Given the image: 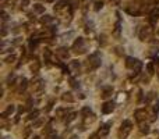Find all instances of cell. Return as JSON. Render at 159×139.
I'll return each instance as SVG.
<instances>
[{
	"instance_id": "31",
	"label": "cell",
	"mask_w": 159,
	"mask_h": 139,
	"mask_svg": "<svg viewBox=\"0 0 159 139\" xmlns=\"http://www.w3.org/2000/svg\"><path fill=\"white\" fill-rule=\"evenodd\" d=\"M53 131H52V122H49L48 125L45 126V129H43V133H46V135H49V133H52Z\"/></svg>"
},
{
	"instance_id": "4",
	"label": "cell",
	"mask_w": 159,
	"mask_h": 139,
	"mask_svg": "<svg viewBox=\"0 0 159 139\" xmlns=\"http://www.w3.org/2000/svg\"><path fill=\"white\" fill-rule=\"evenodd\" d=\"M153 36V29L152 26L149 25H142L140 26V31H138V38L141 42H149Z\"/></svg>"
},
{
	"instance_id": "43",
	"label": "cell",
	"mask_w": 159,
	"mask_h": 139,
	"mask_svg": "<svg viewBox=\"0 0 159 139\" xmlns=\"http://www.w3.org/2000/svg\"><path fill=\"white\" fill-rule=\"evenodd\" d=\"M158 78H159V74H158Z\"/></svg>"
},
{
	"instance_id": "17",
	"label": "cell",
	"mask_w": 159,
	"mask_h": 139,
	"mask_svg": "<svg viewBox=\"0 0 159 139\" xmlns=\"http://www.w3.org/2000/svg\"><path fill=\"white\" fill-rule=\"evenodd\" d=\"M140 133L141 135H148V133H149V125L145 124V121H144V122H140Z\"/></svg>"
},
{
	"instance_id": "25",
	"label": "cell",
	"mask_w": 159,
	"mask_h": 139,
	"mask_svg": "<svg viewBox=\"0 0 159 139\" xmlns=\"http://www.w3.org/2000/svg\"><path fill=\"white\" fill-rule=\"evenodd\" d=\"M66 4H67V0H60L59 3H56V6H55V11H60L62 8H64Z\"/></svg>"
},
{
	"instance_id": "1",
	"label": "cell",
	"mask_w": 159,
	"mask_h": 139,
	"mask_svg": "<svg viewBox=\"0 0 159 139\" xmlns=\"http://www.w3.org/2000/svg\"><path fill=\"white\" fill-rule=\"evenodd\" d=\"M101 54L95 51V53H92V54H89L88 60H87V70L88 71H95L101 67Z\"/></svg>"
},
{
	"instance_id": "20",
	"label": "cell",
	"mask_w": 159,
	"mask_h": 139,
	"mask_svg": "<svg viewBox=\"0 0 159 139\" xmlns=\"http://www.w3.org/2000/svg\"><path fill=\"white\" fill-rule=\"evenodd\" d=\"M41 22L45 24V25H48V24H53V22H55V18L50 17V15H43V17L41 18Z\"/></svg>"
},
{
	"instance_id": "34",
	"label": "cell",
	"mask_w": 159,
	"mask_h": 139,
	"mask_svg": "<svg viewBox=\"0 0 159 139\" xmlns=\"http://www.w3.org/2000/svg\"><path fill=\"white\" fill-rule=\"evenodd\" d=\"M70 85H71V88H76V89L80 88V85L77 83V81L74 79V78H70Z\"/></svg>"
},
{
	"instance_id": "36",
	"label": "cell",
	"mask_w": 159,
	"mask_h": 139,
	"mask_svg": "<svg viewBox=\"0 0 159 139\" xmlns=\"http://www.w3.org/2000/svg\"><path fill=\"white\" fill-rule=\"evenodd\" d=\"M14 60H15V54H10L8 57H6V63H14Z\"/></svg>"
},
{
	"instance_id": "12",
	"label": "cell",
	"mask_w": 159,
	"mask_h": 139,
	"mask_svg": "<svg viewBox=\"0 0 159 139\" xmlns=\"http://www.w3.org/2000/svg\"><path fill=\"white\" fill-rule=\"evenodd\" d=\"M56 54H57L60 58L67 60V58L70 57V51H69V49H66V47H59L57 50H56Z\"/></svg>"
},
{
	"instance_id": "42",
	"label": "cell",
	"mask_w": 159,
	"mask_h": 139,
	"mask_svg": "<svg viewBox=\"0 0 159 139\" xmlns=\"http://www.w3.org/2000/svg\"><path fill=\"white\" fill-rule=\"evenodd\" d=\"M46 1H55V0H46Z\"/></svg>"
},
{
	"instance_id": "5",
	"label": "cell",
	"mask_w": 159,
	"mask_h": 139,
	"mask_svg": "<svg viewBox=\"0 0 159 139\" xmlns=\"http://www.w3.org/2000/svg\"><path fill=\"white\" fill-rule=\"evenodd\" d=\"M71 50H73V53H76V54H84L85 50H87V46H85V40H84V38H77L76 42H74L73 46H71Z\"/></svg>"
},
{
	"instance_id": "10",
	"label": "cell",
	"mask_w": 159,
	"mask_h": 139,
	"mask_svg": "<svg viewBox=\"0 0 159 139\" xmlns=\"http://www.w3.org/2000/svg\"><path fill=\"white\" fill-rule=\"evenodd\" d=\"M15 86H17V92H18V93H22V92L27 89V86H28V79L24 78V76H22V78H20Z\"/></svg>"
},
{
	"instance_id": "32",
	"label": "cell",
	"mask_w": 159,
	"mask_h": 139,
	"mask_svg": "<svg viewBox=\"0 0 159 139\" xmlns=\"http://www.w3.org/2000/svg\"><path fill=\"white\" fill-rule=\"evenodd\" d=\"M149 56H156V54H158L159 53V49H158V46H156V47H151V49H149Z\"/></svg>"
},
{
	"instance_id": "22",
	"label": "cell",
	"mask_w": 159,
	"mask_h": 139,
	"mask_svg": "<svg viewBox=\"0 0 159 139\" xmlns=\"http://www.w3.org/2000/svg\"><path fill=\"white\" fill-rule=\"evenodd\" d=\"M29 68H31V71L34 72V74H36V72L39 71V68H41V63H39L38 60H35V61L29 65Z\"/></svg>"
},
{
	"instance_id": "2",
	"label": "cell",
	"mask_w": 159,
	"mask_h": 139,
	"mask_svg": "<svg viewBox=\"0 0 159 139\" xmlns=\"http://www.w3.org/2000/svg\"><path fill=\"white\" fill-rule=\"evenodd\" d=\"M124 64H126V67L128 70L134 71L135 74H140V71L142 70V63H141L138 58H135V57H126Z\"/></svg>"
},
{
	"instance_id": "40",
	"label": "cell",
	"mask_w": 159,
	"mask_h": 139,
	"mask_svg": "<svg viewBox=\"0 0 159 139\" xmlns=\"http://www.w3.org/2000/svg\"><path fill=\"white\" fill-rule=\"evenodd\" d=\"M70 139H78V136H76V135H73V136H71Z\"/></svg>"
},
{
	"instance_id": "28",
	"label": "cell",
	"mask_w": 159,
	"mask_h": 139,
	"mask_svg": "<svg viewBox=\"0 0 159 139\" xmlns=\"http://www.w3.org/2000/svg\"><path fill=\"white\" fill-rule=\"evenodd\" d=\"M38 115H39V111L38 110H35V111H32V113L28 115V120H36Z\"/></svg>"
},
{
	"instance_id": "24",
	"label": "cell",
	"mask_w": 159,
	"mask_h": 139,
	"mask_svg": "<svg viewBox=\"0 0 159 139\" xmlns=\"http://www.w3.org/2000/svg\"><path fill=\"white\" fill-rule=\"evenodd\" d=\"M67 114H69V110H67V108H57V110H56V115L60 117V118H64Z\"/></svg>"
},
{
	"instance_id": "21",
	"label": "cell",
	"mask_w": 159,
	"mask_h": 139,
	"mask_svg": "<svg viewBox=\"0 0 159 139\" xmlns=\"http://www.w3.org/2000/svg\"><path fill=\"white\" fill-rule=\"evenodd\" d=\"M77 117V113H74V111H71V113H69L66 117H64V122L66 124H69V122H71V121H74Z\"/></svg>"
},
{
	"instance_id": "14",
	"label": "cell",
	"mask_w": 159,
	"mask_h": 139,
	"mask_svg": "<svg viewBox=\"0 0 159 139\" xmlns=\"http://www.w3.org/2000/svg\"><path fill=\"white\" fill-rule=\"evenodd\" d=\"M70 68L73 70V72H74V74H80V70H81V64L78 63L77 60H73V61H70Z\"/></svg>"
},
{
	"instance_id": "7",
	"label": "cell",
	"mask_w": 159,
	"mask_h": 139,
	"mask_svg": "<svg viewBox=\"0 0 159 139\" xmlns=\"http://www.w3.org/2000/svg\"><path fill=\"white\" fill-rule=\"evenodd\" d=\"M146 117H148V111H146L145 108H138L134 113V118L138 121V122H144L146 120Z\"/></svg>"
},
{
	"instance_id": "6",
	"label": "cell",
	"mask_w": 159,
	"mask_h": 139,
	"mask_svg": "<svg viewBox=\"0 0 159 139\" xmlns=\"http://www.w3.org/2000/svg\"><path fill=\"white\" fill-rule=\"evenodd\" d=\"M31 88L35 93H42L45 90V82L42 78H35L31 83Z\"/></svg>"
},
{
	"instance_id": "39",
	"label": "cell",
	"mask_w": 159,
	"mask_h": 139,
	"mask_svg": "<svg viewBox=\"0 0 159 139\" xmlns=\"http://www.w3.org/2000/svg\"><path fill=\"white\" fill-rule=\"evenodd\" d=\"M112 1H113V3H115V4H117V3H119V1H120V0H112Z\"/></svg>"
},
{
	"instance_id": "35",
	"label": "cell",
	"mask_w": 159,
	"mask_h": 139,
	"mask_svg": "<svg viewBox=\"0 0 159 139\" xmlns=\"http://www.w3.org/2000/svg\"><path fill=\"white\" fill-rule=\"evenodd\" d=\"M102 7H103V3H102V1H95V7H94L95 11H99Z\"/></svg>"
},
{
	"instance_id": "29",
	"label": "cell",
	"mask_w": 159,
	"mask_h": 139,
	"mask_svg": "<svg viewBox=\"0 0 159 139\" xmlns=\"http://www.w3.org/2000/svg\"><path fill=\"white\" fill-rule=\"evenodd\" d=\"M146 70H148V74H149V75H152V74H155L153 63H149V64H148V65H146Z\"/></svg>"
},
{
	"instance_id": "19",
	"label": "cell",
	"mask_w": 159,
	"mask_h": 139,
	"mask_svg": "<svg viewBox=\"0 0 159 139\" xmlns=\"http://www.w3.org/2000/svg\"><path fill=\"white\" fill-rule=\"evenodd\" d=\"M81 115H83L84 118H88V117H92L94 113H92V110L89 107H84L83 110H81Z\"/></svg>"
},
{
	"instance_id": "38",
	"label": "cell",
	"mask_w": 159,
	"mask_h": 139,
	"mask_svg": "<svg viewBox=\"0 0 159 139\" xmlns=\"http://www.w3.org/2000/svg\"><path fill=\"white\" fill-rule=\"evenodd\" d=\"M46 139H60V138H59V136L55 132H52V133H49V135H48V138H46Z\"/></svg>"
},
{
	"instance_id": "9",
	"label": "cell",
	"mask_w": 159,
	"mask_h": 139,
	"mask_svg": "<svg viewBox=\"0 0 159 139\" xmlns=\"http://www.w3.org/2000/svg\"><path fill=\"white\" fill-rule=\"evenodd\" d=\"M110 126H112V121H108V122H105V124H102L101 128H99V135H101V138H105L106 135L109 133L110 131Z\"/></svg>"
},
{
	"instance_id": "23",
	"label": "cell",
	"mask_w": 159,
	"mask_h": 139,
	"mask_svg": "<svg viewBox=\"0 0 159 139\" xmlns=\"http://www.w3.org/2000/svg\"><path fill=\"white\" fill-rule=\"evenodd\" d=\"M34 13H36V14H43V13H45V6L39 4V3L34 4Z\"/></svg>"
},
{
	"instance_id": "33",
	"label": "cell",
	"mask_w": 159,
	"mask_h": 139,
	"mask_svg": "<svg viewBox=\"0 0 159 139\" xmlns=\"http://www.w3.org/2000/svg\"><path fill=\"white\" fill-rule=\"evenodd\" d=\"M152 113L155 114V115H156V114L159 113V100L156 101L155 104H153V107H152Z\"/></svg>"
},
{
	"instance_id": "26",
	"label": "cell",
	"mask_w": 159,
	"mask_h": 139,
	"mask_svg": "<svg viewBox=\"0 0 159 139\" xmlns=\"http://www.w3.org/2000/svg\"><path fill=\"white\" fill-rule=\"evenodd\" d=\"M92 31H94V22H92V21H88V22L85 24V32H87V33H91Z\"/></svg>"
},
{
	"instance_id": "15",
	"label": "cell",
	"mask_w": 159,
	"mask_h": 139,
	"mask_svg": "<svg viewBox=\"0 0 159 139\" xmlns=\"http://www.w3.org/2000/svg\"><path fill=\"white\" fill-rule=\"evenodd\" d=\"M112 93H113V88L112 86H106V88L102 89V97L103 99H108V97H110L112 96Z\"/></svg>"
},
{
	"instance_id": "44",
	"label": "cell",
	"mask_w": 159,
	"mask_h": 139,
	"mask_svg": "<svg viewBox=\"0 0 159 139\" xmlns=\"http://www.w3.org/2000/svg\"><path fill=\"white\" fill-rule=\"evenodd\" d=\"M158 65H159V61H158Z\"/></svg>"
},
{
	"instance_id": "18",
	"label": "cell",
	"mask_w": 159,
	"mask_h": 139,
	"mask_svg": "<svg viewBox=\"0 0 159 139\" xmlns=\"http://www.w3.org/2000/svg\"><path fill=\"white\" fill-rule=\"evenodd\" d=\"M43 58H45V63L48 64V65H50V61H52V51L49 50V49H45Z\"/></svg>"
},
{
	"instance_id": "45",
	"label": "cell",
	"mask_w": 159,
	"mask_h": 139,
	"mask_svg": "<svg viewBox=\"0 0 159 139\" xmlns=\"http://www.w3.org/2000/svg\"><path fill=\"white\" fill-rule=\"evenodd\" d=\"M158 33H159V31H158Z\"/></svg>"
},
{
	"instance_id": "27",
	"label": "cell",
	"mask_w": 159,
	"mask_h": 139,
	"mask_svg": "<svg viewBox=\"0 0 159 139\" xmlns=\"http://www.w3.org/2000/svg\"><path fill=\"white\" fill-rule=\"evenodd\" d=\"M153 99H155V92H149L145 97V103H151Z\"/></svg>"
},
{
	"instance_id": "16",
	"label": "cell",
	"mask_w": 159,
	"mask_h": 139,
	"mask_svg": "<svg viewBox=\"0 0 159 139\" xmlns=\"http://www.w3.org/2000/svg\"><path fill=\"white\" fill-rule=\"evenodd\" d=\"M62 100L67 101V103H73L74 101V96H73L71 92H64L63 95H62Z\"/></svg>"
},
{
	"instance_id": "11",
	"label": "cell",
	"mask_w": 159,
	"mask_h": 139,
	"mask_svg": "<svg viewBox=\"0 0 159 139\" xmlns=\"http://www.w3.org/2000/svg\"><path fill=\"white\" fill-rule=\"evenodd\" d=\"M158 19H159V6L156 8H153L152 11L149 13V22H151V25H155Z\"/></svg>"
},
{
	"instance_id": "30",
	"label": "cell",
	"mask_w": 159,
	"mask_h": 139,
	"mask_svg": "<svg viewBox=\"0 0 159 139\" xmlns=\"http://www.w3.org/2000/svg\"><path fill=\"white\" fill-rule=\"evenodd\" d=\"M42 125H43V120L41 118V120H36L34 124H32V128H41Z\"/></svg>"
},
{
	"instance_id": "41",
	"label": "cell",
	"mask_w": 159,
	"mask_h": 139,
	"mask_svg": "<svg viewBox=\"0 0 159 139\" xmlns=\"http://www.w3.org/2000/svg\"><path fill=\"white\" fill-rule=\"evenodd\" d=\"M32 139H41V136H38V135H36V136H34Z\"/></svg>"
},
{
	"instance_id": "8",
	"label": "cell",
	"mask_w": 159,
	"mask_h": 139,
	"mask_svg": "<svg viewBox=\"0 0 159 139\" xmlns=\"http://www.w3.org/2000/svg\"><path fill=\"white\" fill-rule=\"evenodd\" d=\"M102 113L103 114H110L113 110H115V101H112V100H108V101H105L103 104H102Z\"/></svg>"
},
{
	"instance_id": "3",
	"label": "cell",
	"mask_w": 159,
	"mask_h": 139,
	"mask_svg": "<svg viewBox=\"0 0 159 139\" xmlns=\"http://www.w3.org/2000/svg\"><path fill=\"white\" fill-rule=\"evenodd\" d=\"M131 129H133V122L130 120H124L121 122L120 128H119V132H117L119 139H127V136L131 132Z\"/></svg>"
},
{
	"instance_id": "37",
	"label": "cell",
	"mask_w": 159,
	"mask_h": 139,
	"mask_svg": "<svg viewBox=\"0 0 159 139\" xmlns=\"http://www.w3.org/2000/svg\"><path fill=\"white\" fill-rule=\"evenodd\" d=\"M89 139H101V135H99V132H94L89 136Z\"/></svg>"
},
{
	"instance_id": "13",
	"label": "cell",
	"mask_w": 159,
	"mask_h": 139,
	"mask_svg": "<svg viewBox=\"0 0 159 139\" xmlns=\"http://www.w3.org/2000/svg\"><path fill=\"white\" fill-rule=\"evenodd\" d=\"M14 111H15V106H13V104H10V106H7V108L1 113V118L3 120H6L7 117H10L11 114H14Z\"/></svg>"
}]
</instances>
